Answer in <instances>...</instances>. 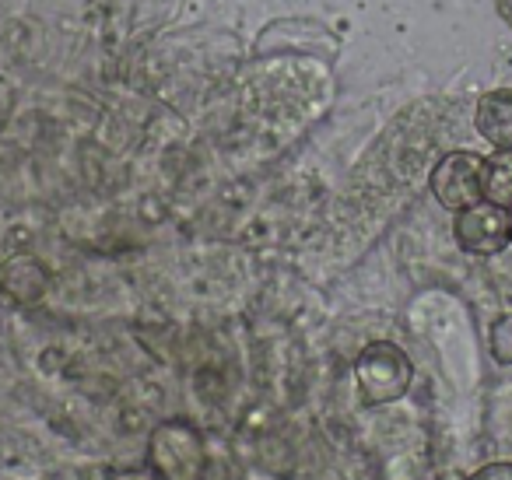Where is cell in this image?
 I'll use <instances>...</instances> for the list:
<instances>
[{
    "label": "cell",
    "instance_id": "52a82bcc",
    "mask_svg": "<svg viewBox=\"0 0 512 480\" xmlns=\"http://www.w3.org/2000/svg\"><path fill=\"white\" fill-rule=\"evenodd\" d=\"M484 200L512 211V151H495L484 158Z\"/></svg>",
    "mask_w": 512,
    "mask_h": 480
},
{
    "label": "cell",
    "instance_id": "277c9868",
    "mask_svg": "<svg viewBox=\"0 0 512 480\" xmlns=\"http://www.w3.org/2000/svg\"><path fill=\"white\" fill-rule=\"evenodd\" d=\"M456 242L474 256H495L512 242L509 211L491 200H477L474 207L456 211Z\"/></svg>",
    "mask_w": 512,
    "mask_h": 480
},
{
    "label": "cell",
    "instance_id": "7c38bea8",
    "mask_svg": "<svg viewBox=\"0 0 512 480\" xmlns=\"http://www.w3.org/2000/svg\"><path fill=\"white\" fill-rule=\"evenodd\" d=\"M509 232H512V211H509Z\"/></svg>",
    "mask_w": 512,
    "mask_h": 480
},
{
    "label": "cell",
    "instance_id": "ba28073f",
    "mask_svg": "<svg viewBox=\"0 0 512 480\" xmlns=\"http://www.w3.org/2000/svg\"><path fill=\"white\" fill-rule=\"evenodd\" d=\"M488 347L495 354V361L502 365H512V316H498L495 326L488 333Z\"/></svg>",
    "mask_w": 512,
    "mask_h": 480
},
{
    "label": "cell",
    "instance_id": "6da1fadb",
    "mask_svg": "<svg viewBox=\"0 0 512 480\" xmlns=\"http://www.w3.org/2000/svg\"><path fill=\"white\" fill-rule=\"evenodd\" d=\"M148 466L162 480H204L207 470V445L200 428H193L183 417L162 421L148 438L144 452Z\"/></svg>",
    "mask_w": 512,
    "mask_h": 480
},
{
    "label": "cell",
    "instance_id": "7a4b0ae2",
    "mask_svg": "<svg viewBox=\"0 0 512 480\" xmlns=\"http://www.w3.org/2000/svg\"><path fill=\"white\" fill-rule=\"evenodd\" d=\"M355 379L358 389H362V400L369 407H386V403L400 400L407 393L414 379L411 358L400 351L390 340H372L362 354H358L355 365Z\"/></svg>",
    "mask_w": 512,
    "mask_h": 480
},
{
    "label": "cell",
    "instance_id": "9c48e42d",
    "mask_svg": "<svg viewBox=\"0 0 512 480\" xmlns=\"http://www.w3.org/2000/svg\"><path fill=\"white\" fill-rule=\"evenodd\" d=\"M467 480H512V463H488L477 473H470Z\"/></svg>",
    "mask_w": 512,
    "mask_h": 480
},
{
    "label": "cell",
    "instance_id": "8fae6325",
    "mask_svg": "<svg viewBox=\"0 0 512 480\" xmlns=\"http://www.w3.org/2000/svg\"><path fill=\"white\" fill-rule=\"evenodd\" d=\"M498 11H502V18L509 22V29H512V0H498Z\"/></svg>",
    "mask_w": 512,
    "mask_h": 480
},
{
    "label": "cell",
    "instance_id": "5b68a950",
    "mask_svg": "<svg viewBox=\"0 0 512 480\" xmlns=\"http://www.w3.org/2000/svg\"><path fill=\"white\" fill-rule=\"evenodd\" d=\"M477 134L495 151H512V92H488L477 106Z\"/></svg>",
    "mask_w": 512,
    "mask_h": 480
},
{
    "label": "cell",
    "instance_id": "30bf717a",
    "mask_svg": "<svg viewBox=\"0 0 512 480\" xmlns=\"http://www.w3.org/2000/svg\"><path fill=\"white\" fill-rule=\"evenodd\" d=\"M109 480H162L151 466H130V470H113Z\"/></svg>",
    "mask_w": 512,
    "mask_h": 480
},
{
    "label": "cell",
    "instance_id": "3957f363",
    "mask_svg": "<svg viewBox=\"0 0 512 480\" xmlns=\"http://www.w3.org/2000/svg\"><path fill=\"white\" fill-rule=\"evenodd\" d=\"M432 193L446 211H463L484 200V158L474 151H453L432 169Z\"/></svg>",
    "mask_w": 512,
    "mask_h": 480
},
{
    "label": "cell",
    "instance_id": "8992f818",
    "mask_svg": "<svg viewBox=\"0 0 512 480\" xmlns=\"http://www.w3.org/2000/svg\"><path fill=\"white\" fill-rule=\"evenodd\" d=\"M0 288L8 291L15 302H39L46 291V270L32 256H15L0 270Z\"/></svg>",
    "mask_w": 512,
    "mask_h": 480
}]
</instances>
